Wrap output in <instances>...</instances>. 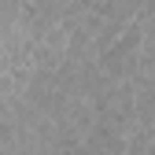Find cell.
Here are the masks:
<instances>
[{"label":"cell","instance_id":"cell-1","mask_svg":"<svg viewBox=\"0 0 155 155\" xmlns=\"http://www.w3.org/2000/svg\"><path fill=\"white\" fill-rule=\"evenodd\" d=\"M155 15V0H140V11H137V22H144V18Z\"/></svg>","mask_w":155,"mask_h":155}]
</instances>
